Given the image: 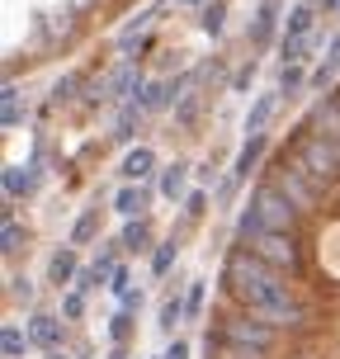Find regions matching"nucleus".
<instances>
[{"label":"nucleus","mask_w":340,"mask_h":359,"mask_svg":"<svg viewBox=\"0 0 340 359\" xmlns=\"http://www.w3.org/2000/svg\"><path fill=\"white\" fill-rule=\"evenodd\" d=\"M24 326H29V336H34L38 355H48V350H67V317L62 312H43V307H34L29 317H24Z\"/></svg>","instance_id":"obj_2"},{"label":"nucleus","mask_w":340,"mask_h":359,"mask_svg":"<svg viewBox=\"0 0 340 359\" xmlns=\"http://www.w3.org/2000/svg\"><path fill=\"white\" fill-rule=\"evenodd\" d=\"M72 95H76V76H67V81L53 90V100H72Z\"/></svg>","instance_id":"obj_34"},{"label":"nucleus","mask_w":340,"mask_h":359,"mask_svg":"<svg viewBox=\"0 0 340 359\" xmlns=\"http://www.w3.org/2000/svg\"><path fill=\"white\" fill-rule=\"evenodd\" d=\"M208 284H189V293H184V322H208Z\"/></svg>","instance_id":"obj_21"},{"label":"nucleus","mask_w":340,"mask_h":359,"mask_svg":"<svg viewBox=\"0 0 340 359\" xmlns=\"http://www.w3.org/2000/svg\"><path fill=\"white\" fill-rule=\"evenodd\" d=\"M184 10H203V5H213V0H179Z\"/></svg>","instance_id":"obj_35"},{"label":"nucleus","mask_w":340,"mask_h":359,"mask_svg":"<svg viewBox=\"0 0 340 359\" xmlns=\"http://www.w3.org/2000/svg\"><path fill=\"white\" fill-rule=\"evenodd\" d=\"M128 255H151L156 251V232H151V217H128L123 232H118Z\"/></svg>","instance_id":"obj_9"},{"label":"nucleus","mask_w":340,"mask_h":359,"mask_svg":"<svg viewBox=\"0 0 340 359\" xmlns=\"http://www.w3.org/2000/svg\"><path fill=\"white\" fill-rule=\"evenodd\" d=\"M132 288H137V284H132V265H128V260H123V265L114 269V279H109V293H114V298L123 303V298H128V293H132Z\"/></svg>","instance_id":"obj_27"},{"label":"nucleus","mask_w":340,"mask_h":359,"mask_svg":"<svg viewBox=\"0 0 340 359\" xmlns=\"http://www.w3.org/2000/svg\"><path fill=\"white\" fill-rule=\"evenodd\" d=\"M81 359H95V355H90V350H86V355H81Z\"/></svg>","instance_id":"obj_37"},{"label":"nucleus","mask_w":340,"mask_h":359,"mask_svg":"<svg viewBox=\"0 0 340 359\" xmlns=\"http://www.w3.org/2000/svg\"><path fill=\"white\" fill-rule=\"evenodd\" d=\"M317 34V5H293L284 15V38H312Z\"/></svg>","instance_id":"obj_14"},{"label":"nucleus","mask_w":340,"mask_h":359,"mask_svg":"<svg viewBox=\"0 0 340 359\" xmlns=\"http://www.w3.org/2000/svg\"><path fill=\"white\" fill-rule=\"evenodd\" d=\"M38 184H43V161L29 156V165H5L0 175V189H5V203H19V198H34Z\"/></svg>","instance_id":"obj_3"},{"label":"nucleus","mask_w":340,"mask_h":359,"mask_svg":"<svg viewBox=\"0 0 340 359\" xmlns=\"http://www.w3.org/2000/svg\"><path fill=\"white\" fill-rule=\"evenodd\" d=\"M179 260V236H161L156 241V251H151V279H165Z\"/></svg>","instance_id":"obj_19"},{"label":"nucleus","mask_w":340,"mask_h":359,"mask_svg":"<svg viewBox=\"0 0 340 359\" xmlns=\"http://www.w3.org/2000/svg\"><path fill=\"white\" fill-rule=\"evenodd\" d=\"M227 10H232L227 0H213V5H203V15H198V24H203V34H208V38H217L222 29H227Z\"/></svg>","instance_id":"obj_23"},{"label":"nucleus","mask_w":340,"mask_h":359,"mask_svg":"<svg viewBox=\"0 0 340 359\" xmlns=\"http://www.w3.org/2000/svg\"><path fill=\"white\" fill-rule=\"evenodd\" d=\"M142 118H147V109L137 104V100H128V104L118 109V118H114V128H109V137H114V142H132V133L142 128Z\"/></svg>","instance_id":"obj_15"},{"label":"nucleus","mask_w":340,"mask_h":359,"mask_svg":"<svg viewBox=\"0 0 340 359\" xmlns=\"http://www.w3.org/2000/svg\"><path fill=\"white\" fill-rule=\"evenodd\" d=\"M274 151V142H269V133H246V142L236 147V161H232V175L246 184L251 175H260L265 170V156Z\"/></svg>","instance_id":"obj_4"},{"label":"nucleus","mask_w":340,"mask_h":359,"mask_svg":"<svg viewBox=\"0 0 340 359\" xmlns=\"http://www.w3.org/2000/svg\"><path fill=\"white\" fill-rule=\"evenodd\" d=\"M19 236H24V227H19V217H15V203H5V260H15L19 255Z\"/></svg>","instance_id":"obj_26"},{"label":"nucleus","mask_w":340,"mask_h":359,"mask_svg":"<svg viewBox=\"0 0 340 359\" xmlns=\"http://www.w3.org/2000/svg\"><path fill=\"white\" fill-rule=\"evenodd\" d=\"M10 303H34V284L29 279H19V274H10Z\"/></svg>","instance_id":"obj_30"},{"label":"nucleus","mask_w":340,"mask_h":359,"mask_svg":"<svg viewBox=\"0 0 340 359\" xmlns=\"http://www.w3.org/2000/svg\"><path fill=\"white\" fill-rule=\"evenodd\" d=\"M307 81H312V76H307L303 62H288V67H279V95H284V100H288V95H298Z\"/></svg>","instance_id":"obj_22"},{"label":"nucleus","mask_w":340,"mask_h":359,"mask_svg":"<svg viewBox=\"0 0 340 359\" xmlns=\"http://www.w3.org/2000/svg\"><path fill=\"white\" fill-rule=\"evenodd\" d=\"M161 359H189V341H165V350H161Z\"/></svg>","instance_id":"obj_31"},{"label":"nucleus","mask_w":340,"mask_h":359,"mask_svg":"<svg viewBox=\"0 0 340 359\" xmlns=\"http://www.w3.org/2000/svg\"><path fill=\"white\" fill-rule=\"evenodd\" d=\"M255 76H260V57H246V62H241V67H236L232 72V81H227V86L236 90V95H251V86H255Z\"/></svg>","instance_id":"obj_24"},{"label":"nucleus","mask_w":340,"mask_h":359,"mask_svg":"<svg viewBox=\"0 0 340 359\" xmlns=\"http://www.w3.org/2000/svg\"><path fill=\"white\" fill-rule=\"evenodd\" d=\"M76 288H81V293H95V288H109V274H100L95 265H86V269H81V279H76Z\"/></svg>","instance_id":"obj_29"},{"label":"nucleus","mask_w":340,"mask_h":359,"mask_svg":"<svg viewBox=\"0 0 340 359\" xmlns=\"http://www.w3.org/2000/svg\"><path fill=\"white\" fill-rule=\"evenodd\" d=\"M38 345H34V336H29V326L24 322H5L0 326V355L5 359H24V355H34Z\"/></svg>","instance_id":"obj_13"},{"label":"nucleus","mask_w":340,"mask_h":359,"mask_svg":"<svg viewBox=\"0 0 340 359\" xmlns=\"http://www.w3.org/2000/svg\"><path fill=\"white\" fill-rule=\"evenodd\" d=\"M81 255H76V246H57V251H48V265H43V279L57 288V293H67V288H76V279H81Z\"/></svg>","instance_id":"obj_5"},{"label":"nucleus","mask_w":340,"mask_h":359,"mask_svg":"<svg viewBox=\"0 0 340 359\" xmlns=\"http://www.w3.org/2000/svg\"><path fill=\"white\" fill-rule=\"evenodd\" d=\"M151 198H161L156 184H118V194L109 198V208L128 222V217H147L151 213Z\"/></svg>","instance_id":"obj_7"},{"label":"nucleus","mask_w":340,"mask_h":359,"mask_svg":"<svg viewBox=\"0 0 340 359\" xmlns=\"http://www.w3.org/2000/svg\"><path fill=\"white\" fill-rule=\"evenodd\" d=\"M118 307H128V312H142V307H147V288L137 284V288H132V293H128V298H123Z\"/></svg>","instance_id":"obj_32"},{"label":"nucleus","mask_w":340,"mask_h":359,"mask_svg":"<svg viewBox=\"0 0 340 359\" xmlns=\"http://www.w3.org/2000/svg\"><path fill=\"white\" fill-rule=\"evenodd\" d=\"M118 175H123V184H156V151L147 142H132L123 151V161H118Z\"/></svg>","instance_id":"obj_6"},{"label":"nucleus","mask_w":340,"mask_h":359,"mask_svg":"<svg viewBox=\"0 0 340 359\" xmlns=\"http://www.w3.org/2000/svg\"><path fill=\"white\" fill-rule=\"evenodd\" d=\"M43 359H67V350H48V355H43Z\"/></svg>","instance_id":"obj_36"},{"label":"nucleus","mask_w":340,"mask_h":359,"mask_svg":"<svg viewBox=\"0 0 340 359\" xmlns=\"http://www.w3.org/2000/svg\"><path fill=\"white\" fill-rule=\"evenodd\" d=\"M189 175H194V165H189V161L161 165V175H156V194H161L170 208H184V198H189Z\"/></svg>","instance_id":"obj_8"},{"label":"nucleus","mask_w":340,"mask_h":359,"mask_svg":"<svg viewBox=\"0 0 340 359\" xmlns=\"http://www.w3.org/2000/svg\"><path fill=\"white\" fill-rule=\"evenodd\" d=\"M326 62H331V67L340 72V34H331V38H326Z\"/></svg>","instance_id":"obj_33"},{"label":"nucleus","mask_w":340,"mask_h":359,"mask_svg":"<svg viewBox=\"0 0 340 359\" xmlns=\"http://www.w3.org/2000/svg\"><path fill=\"white\" fill-rule=\"evenodd\" d=\"M86 303H90V293H81V288H67V293H62V303H57V312H62L67 322H86Z\"/></svg>","instance_id":"obj_25"},{"label":"nucleus","mask_w":340,"mask_h":359,"mask_svg":"<svg viewBox=\"0 0 340 359\" xmlns=\"http://www.w3.org/2000/svg\"><path fill=\"white\" fill-rule=\"evenodd\" d=\"M147 81H142V72H137V62H132V57H123V62H118V67H114V72H109V95H118V100H137V90H142Z\"/></svg>","instance_id":"obj_10"},{"label":"nucleus","mask_w":340,"mask_h":359,"mask_svg":"<svg viewBox=\"0 0 340 359\" xmlns=\"http://www.w3.org/2000/svg\"><path fill=\"white\" fill-rule=\"evenodd\" d=\"M132 336H137V312H128V307L109 312V345H114V350H128Z\"/></svg>","instance_id":"obj_17"},{"label":"nucleus","mask_w":340,"mask_h":359,"mask_svg":"<svg viewBox=\"0 0 340 359\" xmlns=\"http://www.w3.org/2000/svg\"><path fill=\"white\" fill-rule=\"evenodd\" d=\"M24 114H29L24 90H19V86H5V95H0V123H5V128H19V123H24Z\"/></svg>","instance_id":"obj_18"},{"label":"nucleus","mask_w":340,"mask_h":359,"mask_svg":"<svg viewBox=\"0 0 340 359\" xmlns=\"http://www.w3.org/2000/svg\"><path fill=\"white\" fill-rule=\"evenodd\" d=\"M208 208H217L213 194H208L203 184H194V189H189V198H184V208H179V217H184V222H203V217H208Z\"/></svg>","instance_id":"obj_20"},{"label":"nucleus","mask_w":340,"mask_h":359,"mask_svg":"<svg viewBox=\"0 0 340 359\" xmlns=\"http://www.w3.org/2000/svg\"><path fill=\"white\" fill-rule=\"evenodd\" d=\"M100 222H104V217H100V208H95V203H90V208H81V213H76V222H72V241H67V246H76V251H81V246H90V241L100 236Z\"/></svg>","instance_id":"obj_16"},{"label":"nucleus","mask_w":340,"mask_h":359,"mask_svg":"<svg viewBox=\"0 0 340 359\" xmlns=\"http://www.w3.org/2000/svg\"><path fill=\"white\" fill-rule=\"evenodd\" d=\"M284 5L279 0H260L255 5V15H251V24H246V43H251V53H265L274 38H284Z\"/></svg>","instance_id":"obj_1"},{"label":"nucleus","mask_w":340,"mask_h":359,"mask_svg":"<svg viewBox=\"0 0 340 359\" xmlns=\"http://www.w3.org/2000/svg\"><path fill=\"white\" fill-rule=\"evenodd\" d=\"M184 293H189V288H184V284H175L170 293H165L161 312H156V331H161L165 341H175V326L184 322Z\"/></svg>","instance_id":"obj_12"},{"label":"nucleus","mask_w":340,"mask_h":359,"mask_svg":"<svg viewBox=\"0 0 340 359\" xmlns=\"http://www.w3.org/2000/svg\"><path fill=\"white\" fill-rule=\"evenodd\" d=\"M279 90H260V95H251V109H246V133H265L269 118L279 114Z\"/></svg>","instance_id":"obj_11"},{"label":"nucleus","mask_w":340,"mask_h":359,"mask_svg":"<svg viewBox=\"0 0 340 359\" xmlns=\"http://www.w3.org/2000/svg\"><path fill=\"white\" fill-rule=\"evenodd\" d=\"M236 189H241V180L222 175V180H217V189H213V203H217V208H236Z\"/></svg>","instance_id":"obj_28"}]
</instances>
